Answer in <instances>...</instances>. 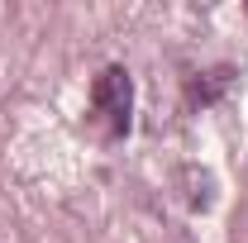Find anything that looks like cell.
<instances>
[{"instance_id":"6da1fadb","label":"cell","mask_w":248,"mask_h":243,"mask_svg":"<svg viewBox=\"0 0 248 243\" xmlns=\"http://www.w3.org/2000/svg\"><path fill=\"white\" fill-rule=\"evenodd\" d=\"M129 115H134V81L124 67H105L91 81V124L105 138L129 134Z\"/></svg>"}]
</instances>
